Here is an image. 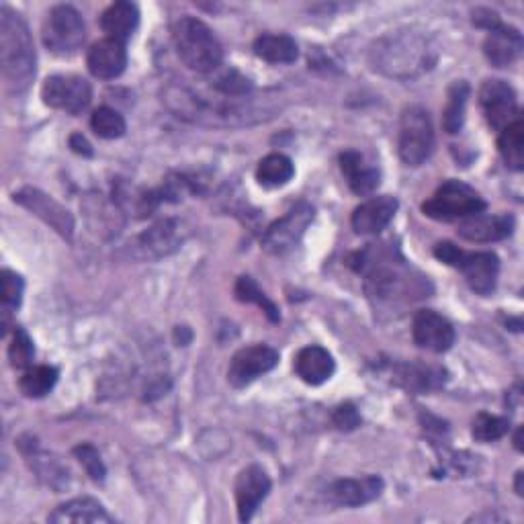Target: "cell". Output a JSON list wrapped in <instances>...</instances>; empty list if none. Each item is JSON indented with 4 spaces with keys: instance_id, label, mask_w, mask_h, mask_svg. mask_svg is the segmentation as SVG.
Masks as SVG:
<instances>
[{
    "instance_id": "9c48e42d",
    "label": "cell",
    "mask_w": 524,
    "mask_h": 524,
    "mask_svg": "<svg viewBox=\"0 0 524 524\" xmlns=\"http://www.w3.org/2000/svg\"><path fill=\"white\" fill-rule=\"evenodd\" d=\"M279 365V353L273 346L267 344H252L232 357L230 369H228V381L242 389L256 381L260 375L273 371Z\"/></svg>"
},
{
    "instance_id": "ac0fdd59",
    "label": "cell",
    "mask_w": 524,
    "mask_h": 524,
    "mask_svg": "<svg viewBox=\"0 0 524 524\" xmlns=\"http://www.w3.org/2000/svg\"><path fill=\"white\" fill-rule=\"evenodd\" d=\"M512 232H514V217L508 213H498V215L477 213L463 220V224L457 230V234L463 240L479 242V244L500 242L508 238Z\"/></svg>"
},
{
    "instance_id": "4316f807",
    "label": "cell",
    "mask_w": 524,
    "mask_h": 524,
    "mask_svg": "<svg viewBox=\"0 0 524 524\" xmlns=\"http://www.w3.org/2000/svg\"><path fill=\"white\" fill-rule=\"evenodd\" d=\"M293 162L285 154H269L267 158H262L258 168H256V181L262 187L277 189L287 185L293 179Z\"/></svg>"
},
{
    "instance_id": "6da1fadb",
    "label": "cell",
    "mask_w": 524,
    "mask_h": 524,
    "mask_svg": "<svg viewBox=\"0 0 524 524\" xmlns=\"http://www.w3.org/2000/svg\"><path fill=\"white\" fill-rule=\"evenodd\" d=\"M436 58H439V52H436L434 41L416 29L389 31L369 50L373 70L396 80L422 76L436 64Z\"/></svg>"
},
{
    "instance_id": "9a60e30c",
    "label": "cell",
    "mask_w": 524,
    "mask_h": 524,
    "mask_svg": "<svg viewBox=\"0 0 524 524\" xmlns=\"http://www.w3.org/2000/svg\"><path fill=\"white\" fill-rule=\"evenodd\" d=\"M385 484L383 479L377 475H365V477H351V479H338L334 482L326 498L334 506H344V508H359L365 506L373 500H377L383 492Z\"/></svg>"
},
{
    "instance_id": "1f68e13d",
    "label": "cell",
    "mask_w": 524,
    "mask_h": 524,
    "mask_svg": "<svg viewBox=\"0 0 524 524\" xmlns=\"http://www.w3.org/2000/svg\"><path fill=\"white\" fill-rule=\"evenodd\" d=\"M91 127L103 140H117L125 134V119L111 107H99L91 117Z\"/></svg>"
},
{
    "instance_id": "e0dca14e",
    "label": "cell",
    "mask_w": 524,
    "mask_h": 524,
    "mask_svg": "<svg viewBox=\"0 0 524 524\" xmlns=\"http://www.w3.org/2000/svg\"><path fill=\"white\" fill-rule=\"evenodd\" d=\"M398 199L396 197H389V195H381V197H373L365 203H361L355 211H353V230L361 236H371V234H379L383 232L389 222L396 217L398 213Z\"/></svg>"
},
{
    "instance_id": "8fae6325",
    "label": "cell",
    "mask_w": 524,
    "mask_h": 524,
    "mask_svg": "<svg viewBox=\"0 0 524 524\" xmlns=\"http://www.w3.org/2000/svg\"><path fill=\"white\" fill-rule=\"evenodd\" d=\"M479 105H482L488 123L498 131L520 117L516 93L504 80H486L479 89Z\"/></svg>"
},
{
    "instance_id": "836d02e7",
    "label": "cell",
    "mask_w": 524,
    "mask_h": 524,
    "mask_svg": "<svg viewBox=\"0 0 524 524\" xmlns=\"http://www.w3.org/2000/svg\"><path fill=\"white\" fill-rule=\"evenodd\" d=\"M213 89L220 91L222 95H226L230 99H240V97H246L252 91V82L246 76H242L238 70L230 68V70H224L220 76L215 78Z\"/></svg>"
},
{
    "instance_id": "e575fe53",
    "label": "cell",
    "mask_w": 524,
    "mask_h": 524,
    "mask_svg": "<svg viewBox=\"0 0 524 524\" xmlns=\"http://www.w3.org/2000/svg\"><path fill=\"white\" fill-rule=\"evenodd\" d=\"M35 357V346L29 334L23 328H15L11 346H9V359L15 369H29Z\"/></svg>"
},
{
    "instance_id": "f35d334b",
    "label": "cell",
    "mask_w": 524,
    "mask_h": 524,
    "mask_svg": "<svg viewBox=\"0 0 524 524\" xmlns=\"http://www.w3.org/2000/svg\"><path fill=\"white\" fill-rule=\"evenodd\" d=\"M461 254H463V250H459L451 242H441V244L434 246V256L439 258L441 262H445V265H449V267H457Z\"/></svg>"
},
{
    "instance_id": "ab89813d",
    "label": "cell",
    "mask_w": 524,
    "mask_h": 524,
    "mask_svg": "<svg viewBox=\"0 0 524 524\" xmlns=\"http://www.w3.org/2000/svg\"><path fill=\"white\" fill-rule=\"evenodd\" d=\"M70 148H72L76 154H80V156H93V148H91L89 142H86V138H84L82 134H74V136L70 138Z\"/></svg>"
},
{
    "instance_id": "ffe728a7",
    "label": "cell",
    "mask_w": 524,
    "mask_h": 524,
    "mask_svg": "<svg viewBox=\"0 0 524 524\" xmlns=\"http://www.w3.org/2000/svg\"><path fill=\"white\" fill-rule=\"evenodd\" d=\"M86 66H89L91 74L101 80H113L123 74L127 66V50L125 43L115 39H101L89 50L86 56Z\"/></svg>"
},
{
    "instance_id": "d4e9b609",
    "label": "cell",
    "mask_w": 524,
    "mask_h": 524,
    "mask_svg": "<svg viewBox=\"0 0 524 524\" xmlns=\"http://www.w3.org/2000/svg\"><path fill=\"white\" fill-rule=\"evenodd\" d=\"M254 54L256 58L265 60L269 64H291L297 60L299 50L293 37L283 33H265L256 37L254 41Z\"/></svg>"
},
{
    "instance_id": "8d00e7d4",
    "label": "cell",
    "mask_w": 524,
    "mask_h": 524,
    "mask_svg": "<svg viewBox=\"0 0 524 524\" xmlns=\"http://www.w3.org/2000/svg\"><path fill=\"white\" fill-rule=\"evenodd\" d=\"M25 283L23 279L13 271H3V303L5 310H17L23 301Z\"/></svg>"
},
{
    "instance_id": "7c38bea8",
    "label": "cell",
    "mask_w": 524,
    "mask_h": 524,
    "mask_svg": "<svg viewBox=\"0 0 524 524\" xmlns=\"http://www.w3.org/2000/svg\"><path fill=\"white\" fill-rule=\"evenodd\" d=\"M15 201L21 207H25L27 211H31L33 215H37L39 220H43L48 226H52L62 238L72 240V234H74L72 215L58 201H54L50 195L41 193L39 189H33V187H25L19 193H15Z\"/></svg>"
},
{
    "instance_id": "44dd1931",
    "label": "cell",
    "mask_w": 524,
    "mask_h": 524,
    "mask_svg": "<svg viewBox=\"0 0 524 524\" xmlns=\"http://www.w3.org/2000/svg\"><path fill=\"white\" fill-rule=\"evenodd\" d=\"M334 359L322 346H305L295 357V371L308 385H322L334 375Z\"/></svg>"
},
{
    "instance_id": "ba28073f",
    "label": "cell",
    "mask_w": 524,
    "mask_h": 524,
    "mask_svg": "<svg viewBox=\"0 0 524 524\" xmlns=\"http://www.w3.org/2000/svg\"><path fill=\"white\" fill-rule=\"evenodd\" d=\"M93 97V89L89 80L74 74H58L50 76L41 86V99L48 107L66 111L70 115L82 113L89 107Z\"/></svg>"
},
{
    "instance_id": "cb8c5ba5",
    "label": "cell",
    "mask_w": 524,
    "mask_h": 524,
    "mask_svg": "<svg viewBox=\"0 0 524 524\" xmlns=\"http://www.w3.org/2000/svg\"><path fill=\"white\" fill-rule=\"evenodd\" d=\"M138 25H140L138 7L134 3H125V0L111 5L101 17V27L107 33V37L121 43H125L131 35H134Z\"/></svg>"
},
{
    "instance_id": "83f0119b",
    "label": "cell",
    "mask_w": 524,
    "mask_h": 524,
    "mask_svg": "<svg viewBox=\"0 0 524 524\" xmlns=\"http://www.w3.org/2000/svg\"><path fill=\"white\" fill-rule=\"evenodd\" d=\"M469 84L465 80H457L449 86L447 105L443 111V127L447 134H459L465 123V109L469 99Z\"/></svg>"
},
{
    "instance_id": "7402d4cb",
    "label": "cell",
    "mask_w": 524,
    "mask_h": 524,
    "mask_svg": "<svg viewBox=\"0 0 524 524\" xmlns=\"http://www.w3.org/2000/svg\"><path fill=\"white\" fill-rule=\"evenodd\" d=\"M340 168L346 177L348 187L353 189L355 195L367 197L379 187V172L377 168L369 166L363 154L355 150H346L340 154Z\"/></svg>"
},
{
    "instance_id": "5b68a950",
    "label": "cell",
    "mask_w": 524,
    "mask_h": 524,
    "mask_svg": "<svg viewBox=\"0 0 524 524\" xmlns=\"http://www.w3.org/2000/svg\"><path fill=\"white\" fill-rule=\"evenodd\" d=\"M86 39V25L82 15L68 5H58L48 13L43 23V43L56 56L76 54Z\"/></svg>"
},
{
    "instance_id": "8992f818",
    "label": "cell",
    "mask_w": 524,
    "mask_h": 524,
    "mask_svg": "<svg viewBox=\"0 0 524 524\" xmlns=\"http://www.w3.org/2000/svg\"><path fill=\"white\" fill-rule=\"evenodd\" d=\"M434 150V127L430 115L422 107H408L400 123L398 152L404 164L420 166L424 164Z\"/></svg>"
},
{
    "instance_id": "d590c367",
    "label": "cell",
    "mask_w": 524,
    "mask_h": 524,
    "mask_svg": "<svg viewBox=\"0 0 524 524\" xmlns=\"http://www.w3.org/2000/svg\"><path fill=\"white\" fill-rule=\"evenodd\" d=\"M74 455L80 461V465L86 469V473L91 475L93 482H103L105 475H107V469H105V465L101 461L99 451L93 445H86V443L78 445L74 449Z\"/></svg>"
},
{
    "instance_id": "5bb4252c",
    "label": "cell",
    "mask_w": 524,
    "mask_h": 524,
    "mask_svg": "<svg viewBox=\"0 0 524 524\" xmlns=\"http://www.w3.org/2000/svg\"><path fill=\"white\" fill-rule=\"evenodd\" d=\"M414 342L430 353H447L455 344V328L447 318L432 310H420L412 324Z\"/></svg>"
},
{
    "instance_id": "4dcf8cb0",
    "label": "cell",
    "mask_w": 524,
    "mask_h": 524,
    "mask_svg": "<svg viewBox=\"0 0 524 524\" xmlns=\"http://www.w3.org/2000/svg\"><path fill=\"white\" fill-rule=\"evenodd\" d=\"M510 430V422L506 418L494 416V414H477L471 426V434L473 439L479 443H494L500 441L502 436H506Z\"/></svg>"
},
{
    "instance_id": "3957f363",
    "label": "cell",
    "mask_w": 524,
    "mask_h": 524,
    "mask_svg": "<svg viewBox=\"0 0 524 524\" xmlns=\"http://www.w3.org/2000/svg\"><path fill=\"white\" fill-rule=\"evenodd\" d=\"M174 50L181 62L197 72L211 74L222 66L224 48L215 33L195 17H183L172 27Z\"/></svg>"
},
{
    "instance_id": "30bf717a",
    "label": "cell",
    "mask_w": 524,
    "mask_h": 524,
    "mask_svg": "<svg viewBox=\"0 0 524 524\" xmlns=\"http://www.w3.org/2000/svg\"><path fill=\"white\" fill-rule=\"evenodd\" d=\"M181 242L183 238L179 222L162 220L144 234H140L136 240H131L127 244V252L134 260H158L162 256L172 254L174 250H179Z\"/></svg>"
},
{
    "instance_id": "f1b7e54d",
    "label": "cell",
    "mask_w": 524,
    "mask_h": 524,
    "mask_svg": "<svg viewBox=\"0 0 524 524\" xmlns=\"http://www.w3.org/2000/svg\"><path fill=\"white\" fill-rule=\"evenodd\" d=\"M396 379L400 385L412 391H432L436 387H441L445 381V373L441 369L434 367H424V365H402L396 371Z\"/></svg>"
},
{
    "instance_id": "d6a6232c",
    "label": "cell",
    "mask_w": 524,
    "mask_h": 524,
    "mask_svg": "<svg viewBox=\"0 0 524 524\" xmlns=\"http://www.w3.org/2000/svg\"><path fill=\"white\" fill-rule=\"evenodd\" d=\"M236 299L242 301V303H256L258 308L267 314V318L271 322H279L281 320L277 305L258 289V285L250 277H240L238 279V283H236Z\"/></svg>"
},
{
    "instance_id": "603a6c76",
    "label": "cell",
    "mask_w": 524,
    "mask_h": 524,
    "mask_svg": "<svg viewBox=\"0 0 524 524\" xmlns=\"http://www.w3.org/2000/svg\"><path fill=\"white\" fill-rule=\"evenodd\" d=\"M50 522H113V516L105 510V506L95 498H74L58 506L50 516Z\"/></svg>"
},
{
    "instance_id": "52a82bcc",
    "label": "cell",
    "mask_w": 524,
    "mask_h": 524,
    "mask_svg": "<svg viewBox=\"0 0 524 524\" xmlns=\"http://www.w3.org/2000/svg\"><path fill=\"white\" fill-rule=\"evenodd\" d=\"M314 222V207L308 201H299L293 205L285 217L271 224L262 236V250L269 254H285L295 248L301 236Z\"/></svg>"
},
{
    "instance_id": "d6986e66",
    "label": "cell",
    "mask_w": 524,
    "mask_h": 524,
    "mask_svg": "<svg viewBox=\"0 0 524 524\" xmlns=\"http://www.w3.org/2000/svg\"><path fill=\"white\" fill-rule=\"evenodd\" d=\"M522 48L524 43L518 29L502 23H496L488 29V37L484 41V54L494 68L512 66L520 58Z\"/></svg>"
},
{
    "instance_id": "f546056e",
    "label": "cell",
    "mask_w": 524,
    "mask_h": 524,
    "mask_svg": "<svg viewBox=\"0 0 524 524\" xmlns=\"http://www.w3.org/2000/svg\"><path fill=\"white\" fill-rule=\"evenodd\" d=\"M56 383H58V369L50 365H39L23 373L19 387L23 391V396L37 400V398L48 396Z\"/></svg>"
},
{
    "instance_id": "74e56055",
    "label": "cell",
    "mask_w": 524,
    "mask_h": 524,
    "mask_svg": "<svg viewBox=\"0 0 524 524\" xmlns=\"http://www.w3.org/2000/svg\"><path fill=\"white\" fill-rule=\"evenodd\" d=\"M332 422L338 430L351 432L361 426V416L353 404H340L332 414Z\"/></svg>"
},
{
    "instance_id": "277c9868",
    "label": "cell",
    "mask_w": 524,
    "mask_h": 524,
    "mask_svg": "<svg viewBox=\"0 0 524 524\" xmlns=\"http://www.w3.org/2000/svg\"><path fill=\"white\" fill-rule=\"evenodd\" d=\"M484 209L486 201L482 199V195L463 181L443 183L428 201L422 203L424 215L436 222L467 220V217L482 213Z\"/></svg>"
},
{
    "instance_id": "2e32d148",
    "label": "cell",
    "mask_w": 524,
    "mask_h": 524,
    "mask_svg": "<svg viewBox=\"0 0 524 524\" xmlns=\"http://www.w3.org/2000/svg\"><path fill=\"white\" fill-rule=\"evenodd\" d=\"M457 269L463 273L467 285L479 293L490 295L496 289L500 260L494 252H475V254H461Z\"/></svg>"
},
{
    "instance_id": "60d3db41",
    "label": "cell",
    "mask_w": 524,
    "mask_h": 524,
    "mask_svg": "<svg viewBox=\"0 0 524 524\" xmlns=\"http://www.w3.org/2000/svg\"><path fill=\"white\" fill-rule=\"evenodd\" d=\"M516 494L522 496V471L516 473Z\"/></svg>"
},
{
    "instance_id": "484cf974",
    "label": "cell",
    "mask_w": 524,
    "mask_h": 524,
    "mask_svg": "<svg viewBox=\"0 0 524 524\" xmlns=\"http://www.w3.org/2000/svg\"><path fill=\"white\" fill-rule=\"evenodd\" d=\"M498 150L502 160L510 170L520 172L524 166V123L518 117L504 129H500L498 138Z\"/></svg>"
},
{
    "instance_id": "4fadbf2b",
    "label": "cell",
    "mask_w": 524,
    "mask_h": 524,
    "mask_svg": "<svg viewBox=\"0 0 524 524\" xmlns=\"http://www.w3.org/2000/svg\"><path fill=\"white\" fill-rule=\"evenodd\" d=\"M271 492V477L269 473L258 467L250 465L240 471L236 479V506L240 522H248L258 506L267 500Z\"/></svg>"
},
{
    "instance_id": "7a4b0ae2",
    "label": "cell",
    "mask_w": 524,
    "mask_h": 524,
    "mask_svg": "<svg viewBox=\"0 0 524 524\" xmlns=\"http://www.w3.org/2000/svg\"><path fill=\"white\" fill-rule=\"evenodd\" d=\"M0 66L11 89L25 91L35 76V48L27 23L11 7H0Z\"/></svg>"
}]
</instances>
